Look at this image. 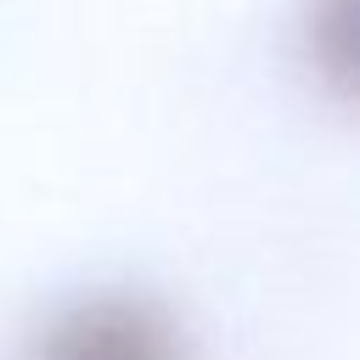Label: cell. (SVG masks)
<instances>
[{
  "label": "cell",
  "mask_w": 360,
  "mask_h": 360,
  "mask_svg": "<svg viewBox=\"0 0 360 360\" xmlns=\"http://www.w3.org/2000/svg\"><path fill=\"white\" fill-rule=\"evenodd\" d=\"M39 360H186V343L152 298L96 292L51 321Z\"/></svg>",
  "instance_id": "obj_1"
},
{
  "label": "cell",
  "mask_w": 360,
  "mask_h": 360,
  "mask_svg": "<svg viewBox=\"0 0 360 360\" xmlns=\"http://www.w3.org/2000/svg\"><path fill=\"white\" fill-rule=\"evenodd\" d=\"M304 39L321 84L360 107V0H309Z\"/></svg>",
  "instance_id": "obj_2"
}]
</instances>
